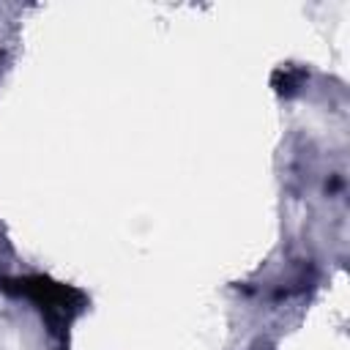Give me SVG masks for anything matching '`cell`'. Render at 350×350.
Wrapping results in <instances>:
<instances>
[{
    "instance_id": "obj_2",
    "label": "cell",
    "mask_w": 350,
    "mask_h": 350,
    "mask_svg": "<svg viewBox=\"0 0 350 350\" xmlns=\"http://www.w3.org/2000/svg\"><path fill=\"white\" fill-rule=\"evenodd\" d=\"M304 71L301 68H293V66H282V68H276L273 71V79H271V85L276 88V93L279 96H290V93H295V88L304 82Z\"/></svg>"
},
{
    "instance_id": "obj_1",
    "label": "cell",
    "mask_w": 350,
    "mask_h": 350,
    "mask_svg": "<svg viewBox=\"0 0 350 350\" xmlns=\"http://www.w3.org/2000/svg\"><path fill=\"white\" fill-rule=\"evenodd\" d=\"M0 290L11 293V295H25L30 298L41 314L46 317L49 328L57 334L60 328H66L82 309H85V293L71 287V284H60L49 276L33 273V276H0Z\"/></svg>"
}]
</instances>
